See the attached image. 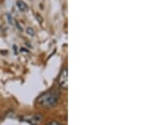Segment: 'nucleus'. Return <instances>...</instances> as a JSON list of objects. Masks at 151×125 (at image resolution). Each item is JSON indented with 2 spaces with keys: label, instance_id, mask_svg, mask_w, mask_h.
<instances>
[{
  "label": "nucleus",
  "instance_id": "nucleus-4",
  "mask_svg": "<svg viewBox=\"0 0 151 125\" xmlns=\"http://www.w3.org/2000/svg\"><path fill=\"white\" fill-rule=\"evenodd\" d=\"M47 125H62L61 124H60L59 122L57 121H51L50 123H49Z\"/></svg>",
  "mask_w": 151,
  "mask_h": 125
},
{
  "label": "nucleus",
  "instance_id": "nucleus-6",
  "mask_svg": "<svg viewBox=\"0 0 151 125\" xmlns=\"http://www.w3.org/2000/svg\"><path fill=\"white\" fill-rule=\"evenodd\" d=\"M0 116H1V115H0Z\"/></svg>",
  "mask_w": 151,
  "mask_h": 125
},
{
  "label": "nucleus",
  "instance_id": "nucleus-1",
  "mask_svg": "<svg viewBox=\"0 0 151 125\" xmlns=\"http://www.w3.org/2000/svg\"><path fill=\"white\" fill-rule=\"evenodd\" d=\"M60 98V93L55 90H50L43 94L40 95L36 99L38 104L42 106L45 108H51L58 103Z\"/></svg>",
  "mask_w": 151,
  "mask_h": 125
},
{
  "label": "nucleus",
  "instance_id": "nucleus-5",
  "mask_svg": "<svg viewBox=\"0 0 151 125\" xmlns=\"http://www.w3.org/2000/svg\"><path fill=\"white\" fill-rule=\"evenodd\" d=\"M27 32L29 33V34H30L31 36H33V35H34V34H35V32H34V30H33L31 28H29V29H28Z\"/></svg>",
  "mask_w": 151,
  "mask_h": 125
},
{
  "label": "nucleus",
  "instance_id": "nucleus-3",
  "mask_svg": "<svg viewBox=\"0 0 151 125\" xmlns=\"http://www.w3.org/2000/svg\"><path fill=\"white\" fill-rule=\"evenodd\" d=\"M16 4L18 6V8H19V9L22 11V12H25V11H28V9H29V7H28L27 4L24 2L21 1V0L17 1Z\"/></svg>",
  "mask_w": 151,
  "mask_h": 125
},
{
  "label": "nucleus",
  "instance_id": "nucleus-2",
  "mask_svg": "<svg viewBox=\"0 0 151 125\" xmlns=\"http://www.w3.org/2000/svg\"><path fill=\"white\" fill-rule=\"evenodd\" d=\"M58 84L60 88L66 90L68 87V71L66 68H64L58 77Z\"/></svg>",
  "mask_w": 151,
  "mask_h": 125
}]
</instances>
